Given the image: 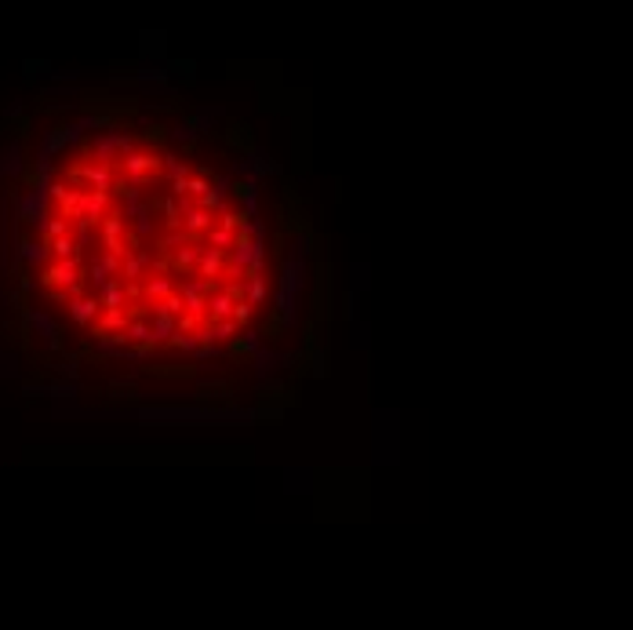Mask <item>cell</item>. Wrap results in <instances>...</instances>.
<instances>
[{
    "label": "cell",
    "mask_w": 633,
    "mask_h": 630,
    "mask_svg": "<svg viewBox=\"0 0 633 630\" xmlns=\"http://www.w3.org/2000/svg\"><path fill=\"white\" fill-rule=\"evenodd\" d=\"M306 288V259H299L295 252L284 255L281 263V277H277V295H273V325H269V339L281 335L284 328L299 325V299Z\"/></svg>",
    "instance_id": "obj_1"
},
{
    "label": "cell",
    "mask_w": 633,
    "mask_h": 630,
    "mask_svg": "<svg viewBox=\"0 0 633 630\" xmlns=\"http://www.w3.org/2000/svg\"><path fill=\"white\" fill-rule=\"evenodd\" d=\"M135 419H146V423H255L258 412L255 408H219V405H182V408H132Z\"/></svg>",
    "instance_id": "obj_2"
},
{
    "label": "cell",
    "mask_w": 633,
    "mask_h": 630,
    "mask_svg": "<svg viewBox=\"0 0 633 630\" xmlns=\"http://www.w3.org/2000/svg\"><path fill=\"white\" fill-rule=\"evenodd\" d=\"M135 150V139L127 135V124L120 128H109V132H99L84 142V160L88 164H102V168H113Z\"/></svg>",
    "instance_id": "obj_3"
},
{
    "label": "cell",
    "mask_w": 633,
    "mask_h": 630,
    "mask_svg": "<svg viewBox=\"0 0 633 630\" xmlns=\"http://www.w3.org/2000/svg\"><path fill=\"white\" fill-rule=\"evenodd\" d=\"M15 219H19L22 226H33V230L40 233L44 222L52 219V201H47V186L33 183L26 186V193H15Z\"/></svg>",
    "instance_id": "obj_4"
},
{
    "label": "cell",
    "mask_w": 633,
    "mask_h": 630,
    "mask_svg": "<svg viewBox=\"0 0 633 630\" xmlns=\"http://www.w3.org/2000/svg\"><path fill=\"white\" fill-rule=\"evenodd\" d=\"M40 284L47 292H66L70 299L84 295V277H80V259H66V263H52L40 273Z\"/></svg>",
    "instance_id": "obj_5"
},
{
    "label": "cell",
    "mask_w": 633,
    "mask_h": 630,
    "mask_svg": "<svg viewBox=\"0 0 633 630\" xmlns=\"http://www.w3.org/2000/svg\"><path fill=\"white\" fill-rule=\"evenodd\" d=\"M70 183H73V190L113 193V183H117V175H113V168H102V164H88V160H80V164L70 168Z\"/></svg>",
    "instance_id": "obj_6"
},
{
    "label": "cell",
    "mask_w": 633,
    "mask_h": 630,
    "mask_svg": "<svg viewBox=\"0 0 633 630\" xmlns=\"http://www.w3.org/2000/svg\"><path fill=\"white\" fill-rule=\"evenodd\" d=\"M80 139H84V132L77 128V121H73V124H55V128H47L44 139H40L37 160H47V164H52V157H55V153H66L70 146H77Z\"/></svg>",
    "instance_id": "obj_7"
},
{
    "label": "cell",
    "mask_w": 633,
    "mask_h": 630,
    "mask_svg": "<svg viewBox=\"0 0 633 630\" xmlns=\"http://www.w3.org/2000/svg\"><path fill=\"white\" fill-rule=\"evenodd\" d=\"M230 197H233V175H215V183H211V190L197 201V208L208 215H222L226 208H230Z\"/></svg>",
    "instance_id": "obj_8"
},
{
    "label": "cell",
    "mask_w": 633,
    "mask_h": 630,
    "mask_svg": "<svg viewBox=\"0 0 633 630\" xmlns=\"http://www.w3.org/2000/svg\"><path fill=\"white\" fill-rule=\"evenodd\" d=\"M146 270H153V252L150 248H132L120 259V284H139V281H146Z\"/></svg>",
    "instance_id": "obj_9"
},
{
    "label": "cell",
    "mask_w": 633,
    "mask_h": 630,
    "mask_svg": "<svg viewBox=\"0 0 633 630\" xmlns=\"http://www.w3.org/2000/svg\"><path fill=\"white\" fill-rule=\"evenodd\" d=\"M26 325L33 328L44 343H47V350L52 353H58L62 350V339H58V325H55V317L52 314H44V310H26Z\"/></svg>",
    "instance_id": "obj_10"
},
{
    "label": "cell",
    "mask_w": 633,
    "mask_h": 630,
    "mask_svg": "<svg viewBox=\"0 0 633 630\" xmlns=\"http://www.w3.org/2000/svg\"><path fill=\"white\" fill-rule=\"evenodd\" d=\"M52 259V252H47V240L44 237H22L15 240V263H26V266H44Z\"/></svg>",
    "instance_id": "obj_11"
},
{
    "label": "cell",
    "mask_w": 633,
    "mask_h": 630,
    "mask_svg": "<svg viewBox=\"0 0 633 630\" xmlns=\"http://www.w3.org/2000/svg\"><path fill=\"white\" fill-rule=\"evenodd\" d=\"M201 245H182L168 255V273L171 277H189L193 270H197V259H201Z\"/></svg>",
    "instance_id": "obj_12"
},
{
    "label": "cell",
    "mask_w": 633,
    "mask_h": 630,
    "mask_svg": "<svg viewBox=\"0 0 633 630\" xmlns=\"http://www.w3.org/2000/svg\"><path fill=\"white\" fill-rule=\"evenodd\" d=\"M26 175V153H22V142H8L0 150V179H22Z\"/></svg>",
    "instance_id": "obj_13"
},
{
    "label": "cell",
    "mask_w": 633,
    "mask_h": 630,
    "mask_svg": "<svg viewBox=\"0 0 633 630\" xmlns=\"http://www.w3.org/2000/svg\"><path fill=\"white\" fill-rule=\"evenodd\" d=\"M66 306H70V317H73V325H77V328H91L95 321H99V314H102V306H99V299H95V295L70 299Z\"/></svg>",
    "instance_id": "obj_14"
},
{
    "label": "cell",
    "mask_w": 633,
    "mask_h": 630,
    "mask_svg": "<svg viewBox=\"0 0 633 630\" xmlns=\"http://www.w3.org/2000/svg\"><path fill=\"white\" fill-rule=\"evenodd\" d=\"M175 292V281H171V273H146V284H139V295H142V302H160V299H168Z\"/></svg>",
    "instance_id": "obj_15"
},
{
    "label": "cell",
    "mask_w": 633,
    "mask_h": 630,
    "mask_svg": "<svg viewBox=\"0 0 633 630\" xmlns=\"http://www.w3.org/2000/svg\"><path fill=\"white\" fill-rule=\"evenodd\" d=\"M222 139H226V146L230 150H237V153H255V139H251V128L248 124H240V121H230L226 124V132H222Z\"/></svg>",
    "instance_id": "obj_16"
},
{
    "label": "cell",
    "mask_w": 633,
    "mask_h": 630,
    "mask_svg": "<svg viewBox=\"0 0 633 630\" xmlns=\"http://www.w3.org/2000/svg\"><path fill=\"white\" fill-rule=\"evenodd\" d=\"M189 208H193V201H189V197H182V201H178V197H164V201H157V212L164 215V222H168V230H171V233H175V230H182V215L189 212Z\"/></svg>",
    "instance_id": "obj_17"
},
{
    "label": "cell",
    "mask_w": 633,
    "mask_h": 630,
    "mask_svg": "<svg viewBox=\"0 0 633 630\" xmlns=\"http://www.w3.org/2000/svg\"><path fill=\"white\" fill-rule=\"evenodd\" d=\"M109 212V193H84V204H80V222L99 226Z\"/></svg>",
    "instance_id": "obj_18"
},
{
    "label": "cell",
    "mask_w": 633,
    "mask_h": 630,
    "mask_svg": "<svg viewBox=\"0 0 633 630\" xmlns=\"http://www.w3.org/2000/svg\"><path fill=\"white\" fill-rule=\"evenodd\" d=\"M233 197L240 201V215H244V219H255L258 215V183L255 179L233 183Z\"/></svg>",
    "instance_id": "obj_19"
},
{
    "label": "cell",
    "mask_w": 633,
    "mask_h": 630,
    "mask_svg": "<svg viewBox=\"0 0 633 630\" xmlns=\"http://www.w3.org/2000/svg\"><path fill=\"white\" fill-rule=\"evenodd\" d=\"M211 226H215V215H208V212H201V208H197V204H193V208H189V212L182 215V233H186V237L193 240V245H197V237H204V233L211 230Z\"/></svg>",
    "instance_id": "obj_20"
},
{
    "label": "cell",
    "mask_w": 633,
    "mask_h": 630,
    "mask_svg": "<svg viewBox=\"0 0 633 630\" xmlns=\"http://www.w3.org/2000/svg\"><path fill=\"white\" fill-rule=\"evenodd\" d=\"M222 270H226V255H222V252H215V248H204V252H201V259H197V277H201V281H215V284H219Z\"/></svg>",
    "instance_id": "obj_21"
},
{
    "label": "cell",
    "mask_w": 633,
    "mask_h": 630,
    "mask_svg": "<svg viewBox=\"0 0 633 630\" xmlns=\"http://www.w3.org/2000/svg\"><path fill=\"white\" fill-rule=\"evenodd\" d=\"M99 240L102 245H113V240H127V222L120 212H106L102 226H99Z\"/></svg>",
    "instance_id": "obj_22"
},
{
    "label": "cell",
    "mask_w": 633,
    "mask_h": 630,
    "mask_svg": "<svg viewBox=\"0 0 633 630\" xmlns=\"http://www.w3.org/2000/svg\"><path fill=\"white\" fill-rule=\"evenodd\" d=\"M127 321H132L127 310H102L99 321H95V332H99V335H117V332L127 328Z\"/></svg>",
    "instance_id": "obj_23"
},
{
    "label": "cell",
    "mask_w": 633,
    "mask_h": 630,
    "mask_svg": "<svg viewBox=\"0 0 633 630\" xmlns=\"http://www.w3.org/2000/svg\"><path fill=\"white\" fill-rule=\"evenodd\" d=\"M244 160H248V179H255V183H263L266 175H281V164L269 160L266 153H248Z\"/></svg>",
    "instance_id": "obj_24"
},
{
    "label": "cell",
    "mask_w": 633,
    "mask_h": 630,
    "mask_svg": "<svg viewBox=\"0 0 633 630\" xmlns=\"http://www.w3.org/2000/svg\"><path fill=\"white\" fill-rule=\"evenodd\" d=\"M197 139H201V135H197V128H193L186 117H178V121L168 128V142H178L182 150H193V146H197Z\"/></svg>",
    "instance_id": "obj_25"
},
{
    "label": "cell",
    "mask_w": 633,
    "mask_h": 630,
    "mask_svg": "<svg viewBox=\"0 0 633 630\" xmlns=\"http://www.w3.org/2000/svg\"><path fill=\"white\" fill-rule=\"evenodd\" d=\"M132 80H139V84H153V88H164L168 80H171V73H168L164 62H153V66H139L132 73Z\"/></svg>",
    "instance_id": "obj_26"
},
{
    "label": "cell",
    "mask_w": 633,
    "mask_h": 630,
    "mask_svg": "<svg viewBox=\"0 0 633 630\" xmlns=\"http://www.w3.org/2000/svg\"><path fill=\"white\" fill-rule=\"evenodd\" d=\"M160 179L164 183H175V179H186L189 175V168H186V160L178 157V153H160Z\"/></svg>",
    "instance_id": "obj_27"
},
{
    "label": "cell",
    "mask_w": 633,
    "mask_h": 630,
    "mask_svg": "<svg viewBox=\"0 0 633 630\" xmlns=\"http://www.w3.org/2000/svg\"><path fill=\"white\" fill-rule=\"evenodd\" d=\"M95 299H99L102 310H124V302H127V288H124L120 281H109V284L102 288V292L95 295Z\"/></svg>",
    "instance_id": "obj_28"
},
{
    "label": "cell",
    "mask_w": 633,
    "mask_h": 630,
    "mask_svg": "<svg viewBox=\"0 0 633 630\" xmlns=\"http://www.w3.org/2000/svg\"><path fill=\"white\" fill-rule=\"evenodd\" d=\"M244 302L251 306H266L269 302V284H266V277H244Z\"/></svg>",
    "instance_id": "obj_29"
},
{
    "label": "cell",
    "mask_w": 633,
    "mask_h": 630,
    "mask_svg": "<svg viewBox=\"0 0 633 630\" xmlns=\"http://www.w3.org/2000/svg\"><path fill=\"white\" fill-rule=\"evenodd\" d=\"M153 215H157V201H142V208L132 215V219H135V233H139V237H153V233H157Z\"/></svg>",
    "instance_id": "obj_30"
},
{
    "label": "cell",
    "mask_w": 633,
    "mask_h": 630,
    "mask_svg": "<svg viewBox=\"0 0 633 630\" xmlns=\"http://www.w3.org/2000/svg\"><path fill=\"white\" fill-rule=\"evenodd\" d=\"M251 361H255V376H258V383H263V379H269L273 368H281V350H266V346H263Z\"/></svg>",
    "instance_id": "obj_31"
},
{
    "label": "cell",
    "mask_w": 633,
    "mask_h": 630,
    "mask_svg": "<svg viewBox=\"0 0 633 630\" xmlns=\"http://www.w3.org/2000/svg\"><path fill=\"white\" fill-rule=\"evenodd\" d=\"M219 117H222V109H219V106H204V109H193L186 121H189L193 128H197V135H208V132H211V124H215Z\"/></svg>",
    "instance_id": "obj_32"
},
{
    "label": "cell",
    "mask_w": 633,
    "mask_h": 630,
    "mask_svg": "<svg viewBox=\"0 0 633 630\" xmlns=\"http://www.w3.org/2000/svg\"><path fill=\"white\" fill-rule=\"evenodd\" d=\"M109 281H113V277L106 273V266L99 263V255H91V259H88V284H91V295H99Z\"/></svg>",
    "instance_id": "obj_33"
},
{
    "label": "cell",
    "mask_w": 633,
    "mask_h": 630,
    "mask_svg": "<svg viewBox=\"0 0 633 630\" xmlns=\"http://www.w3.org/2000/svg\"><path fill=\"white\" fill-rule=\"evenodd\" d=\"M171 335H175V317H157V321H150V339H153V346L171 343Z\"/></svg>",
    "instance_id": "obj_34"
},
{
    "label": "cell",
    "mask_w": 633,
    "mask_h": 630,
    "mask_svg": "<svg viewBox=\"0 0 633 630\" xmlns=\"http://www.w3.org/2000/svg\"><path fill=\"white\" fill-rule=\"evenodd\" d=\"M47 252L55 255V263L80 259V252H77V245H73V237H70V233H66V237H58V240H47Z\"/></svg>",
    "instance_id": "obj_35"
},
{
    "label": "cell",
    "mask_w": 633,
    "mask_h": 630,
    "mask_svg": "<svg viewBox=\"0 0 633 630\" xmlns=\"http://www.w3.org/2000/svg\"><path fill=\"white\" fill-rule=\"evenodd\" d=\"M73 230H77V233H70V237H73V245H77L80 255H84V248H91L95 240H99V230H95V226H88V222H73Z\"/></svg>",
    "instance_id": "obj_36"
},
{
    "label": "cell",
    "mask_w": 633,
    "mask_h": 630,
    "mask_svg": "<svg viewBox=\"0 0 633 630\" xmlns=\"http://www.w3.org/2000/svg\"><path fill=\"white\" fill-rule=\"evenodd\" d=\"M55 371H58L62 383H77V376H80V358H77V353H62L58 364H55Z\"/></svg>",
    "instance_id": "obj_37"
},
{
    "label": "cell",
    "mask_w": 633,
    "mask_h": 630,
    "mask_svg": "<svg viewBox=\"0 0 633 630\" xmlns=\"http://www.w3.org/2000/svg\"><path fill=\"white\" fill-rule=\"evenodd\" d=\"M146 371H150V376H164V379H178V376H193V371H197V364H146Z\"/></svg>",
    "instance_id": "obj_38"
},
{
    "label": "cell",
    "mask_w": 633,
    "mask_h": 630,
    "mask_svg": "<svg viewBox=\"0 0 633 630\" xmlns=\"http://www.w3.org/2000/svg\"><path fill=\"white\" fill-rule=\"evenodd\" d=\"M124 335H127V343H139V346H153V339H150V321H127Z\"/></svg>",
    "instance_id": "obj_39"
},
{
    "label": "cell",
    "mask_w": 633,
    "mask_h": 630,
    "mask_svg": "<svg viewBox=\"0 0 633 630\" xmlns=\"http://www.w3.org/2000/svg\"><path fill=\"white\" fill-rule=\"evenodd\" d=\"M233 237H237V233H226V230H219V226H211V230L204 233L208 248H215V252H222V255H230V248H233Z\"/></svg>",
    "instance_id": "obj_40"
},
{
    "label": "cell",
    "mask_w": 633,
    "mask_h": 630,
    "mask_svg": "<svg viewBox=\"0 0 633 630\" xmlns=\"http://www.w3.org/2000/svg\"><path fill=\"white\" fill-rule=\"evenodd\" d=\"M120 197H124V208H120V215H124V222H127V219H132V215L139 212V208H142V190L127 183V190L120 193Z\"/></svg>",
    "instance_id": "obj_41"
},
{
    "label": "cell",
    "mask_w": 633,
    "mask_h": 630,
    "mask_svg": "<svg viewBox=\"0 0 633 630\" xmlns=\"http://www.w3.org/2000/svg\"><path fill=\"white\" fill-rule=\"evenodd\" d=\"M70 230H73V226H70L66 219H58V215H52V219H47V222H44V230H40V233H44V240H58V237H66Z\"/></svg>",
    "instance_id": "obj_42"
},
{
    "label": "cell",
    "mask_w": 633,
    "mask_h": 630,
    "mask_svg": "<svg viewBox=\"0 0 633 630\" xmlns=\"http://www.w3.org/2000/svg\"><path fill=\"white\" fill-rule=\"evenodd\" d=\"M164 66H168V73L182 77V80H193V77H197V62H193V59H171V62H164Z\"/></svg>",
    "instance_id": "obj_43"
},
{
    "label": "cell",
    "mask_w": 633,
    "mask_h": 630,
    "mask_svg": "<svg viewBox=\"0 0 633 630\" xmlns=\"http://www.w3.org/2000/svg\"><path fill=\"white\" fill-rule=\"evenodd\" d=\"M197 397L201 401H222V397H230V386H226V383H201Z\"/></svg>",
    "instance_id": "obj_44"
},
{
    "label": "cell",
    "mask_w": 633,
    "mask_h": 630,
    "mask_svg": "<svg viewBox=\"0 0 633 630\" xmlns=\"http://www.w3.org/2000/svg\"><path fill=\"white\" fill-rule=\"evenodd\" d=\"M208 190H211V179H204V175H189V183H186V197H189L193 204H197Z\"/></svg>",
    "instance_id": "obj_45"
},
{
    "label": "cell",
    "mask_w": 633,
    "mask_h": 630,
    "mask_svg": "<svg viewBox=\"0 0 633 630\" xmlns=\"http://www.w3.org/2000/svg\"><path fill=\"white\" fill-rule=\"evenodd\" d=\"M142 139L150 142V146H164V142H168V128L157 124V121H150V124H146V132H142Z\"/></svg>",
    "instance_id": "obj_46"
},
{
    "label": "cell",
    "mask_w": 633,
    "mask_h": 630,
    "mask_svg": "<svg viewBox=\"0 0 633 630\" xmlns=\"http://www.w3.org/2000/svg\"><path fill=\"white\" fill-rule=\"evenodd\" d=\"M240 222H244V215H240V212H230V208H226L222 215H215V226H219V230H226V233H237Z\"/></svg>",
    "instance_id": "obj_47"
},
{
    "label": "cell",
    "mask_w": 633,
    "mask_h": 630,
    "mask_svg": "<svg viewBox=\"0 0 633 630\" xmlns=\"http://www.w3.org/2000/svg\"><path fill=\"white\" fill-rule=\"evenodd\" d=\"M182 245H193V240H189L182 230H175V233H168V237H160V252H164V255H171L175 248H182Z\"/></svg>",
    "instance_id": "obj_48"
},
{
    "label": "cell",
    "mask_w": 633,
    "mask_h": 630,
    "mask_svg": "<svg viewBox=\"0 0 633 630\" xmlns=\"http://www.w3.org/2000/svg\"><path fill=\"white\" fill-rule=\"evenodd\" d=\"M171 346H175L178 353H197V350H201V343H197V339H193V332H189V335L175 332V335H171Z\"/></svg>",
    "instance_id": "obj_49"
},
{
    "label": "cell",
    "mask_w": 633,
    "mask_h": 630,
    "mask_svg": "<svg viewBox=\"0 0 633 630\" xmlns=\"http://www.w3.org/2000/svg\"><path fill=\"white\" fill-rule=\"evenodd\" d=\"M240 237H251V240H263V233H266V226H263V219H244L240 222V230H237Z\"/></svg>",
    "instance_id": "obj_50"
},
{
    "label": "cell",
    "mask_w": 633,
    "mask_h": 630,
    "mask_svg": "<svg viewBox=\"0 0 633 630\" xmlns=\"http://www.w3.org/2000/svg\"><path fill=\"white\" fill-rule=\"evenodd\" d=\"M251 314H255V310H251L248 302H233V314H230V321H233L237 328H248V325H251Z\"/></svg>",
    "instance_id": "obj_51"
},
{
    "label": "cell",
    "mask_w": 633,
    "mask_h": 630,
    "mask_svg": "<svg viewBox=\"0 0 633 630\" xmlns=\"http://www.w3.org/2000/svg\"><path fill=\"white\" fill-rule=\"evenodd\" d=\"M193 358H197L201 364H208V361H226V358H230V353H226L222 346H201L197 353H193Z\"/></svg>",
    "instance_id": "obj_52"
},
{
    "label": "cell",
    "mask_w": 633,
    "mask_h": 630,
    "mask_svg": "<svg viewBox=\"0 0 633 630\" xmlns=\"http://www.w3.org/2000/svg\"><path fill=\"white\" fill-rule=\"evenodd\" d=\"M44 394H47V397H66V401H70V397H77V383H52Z\"/></svg>",
    "instance_id": "obj_53"
},
{
    "label": "cell",
    "mask_w": 633,
    "mask_h": 630,
    "mask_svg": "<svg viewBox=\"0 0 633 630\" xmlns=\"http://www.w3.org/2000/svg\"><path fill=\"white\" fill-rule=\"evenodd\" d=\"M160 302H164V314L168 317H175V321L182 317V295H178V292H171L168 299H160Z\"/></svg>",
    "instance_id": "obj_54"
},
{
    "label": "cell",
    "mask_w": 633,
    "mask_h": 630,
    "mask_svg": "<svg viewBox=\"0 0 633 630\" xmlns=\"http://www.w3.org/2000/svg\"><path fill=\"white\" fill-rule=\"evenodd\" d=\"M22 70H26V77H29V80H37V77H47V73H52V66H47V62H33V59H29Z\"/></svg>",
    "instance_id": "obj_55"
},
{
    "label": "cell",
    "mask_w": 633,
    "mask_h": 630,
    "mask_svg": "<svg viewBox=\"0 0 633 630\" xmlns=\"http://www.w3.org/2000/svg\"><path fill=\"white\" fill-rule=\"evenodd\" d=\"M310 376H313V379H324V376H328V358H324V353H313V361H310Z\"/></svg>",
    "instance_id": "obj_56"
},
{
    "label": "cell",
    "mask_w": 633,
    "mask_h": 630,
    "mask_svg": "<svg viewBox=\"0 0 633 630\" xmlns=\"http://www.w3.org/2000/svg\"><path fill=\"white\" fill-rule=\"evenodd\" d=\"M222 295H230L233 302H244V281H230L226 288H219Z\"/></svg>",
    "instance_id": "obj_57"
},
{
    "label": "cell",
    "mask_w": 633,
    "mask_h": 630,
    "mask_svg": "<svg viewBox=\"0 0 633 630\" xmlns=\"http://www.w3.org/2000/svg\"><path fill=\"white\" fill-rule=\"evenodd\" d=\"M66 193H70V190H66V183H52V186H47V201L62 204V197H66Z\"/></svg>",
    "instance_id": "obj_58"
},
{
    "label": "cell",
    "mask_w": 633,
    "mask_h": 630,
    "mask_svg": "<svg viewBox=\"0 0 633 630\" xmlns=\"http://www.w3.org/2000/svg\"><path fill=\"white\" fill-rule=\"evenodd\" d=\"M47 77H52V80H77V70H52Z\"/></svg>",
    "instance_id": "obj_59"
},
{
    "label": "cell",
    "mask_w": 633,
    "mask_h": 630,
    "mask_svg": "<svg viewBox=\"0 0 633 630\" xmlns=\"http://www.w3.org/2000/svg\"><path fill=\"white\" fill-rule=\"evenodd\" d=\"M22 113V102H15V106H8V121H15Z\"/></svg>",
    "instance_id": "obj_60"
}]
</instances>
